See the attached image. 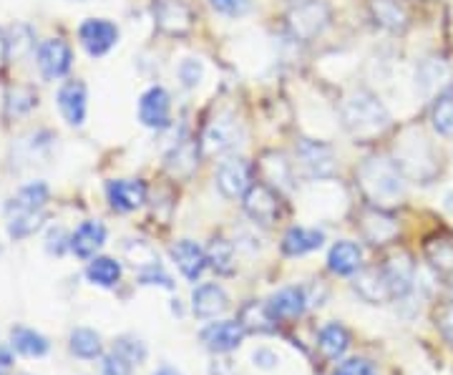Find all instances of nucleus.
<instances>
[{"mask_svg":"<svg viewBox=\"0 0 453 375\" xmlns=\"http://www.w3.org/2000/svg\"><path fill=\"white\" fill-rule=\"evenodd\" d=\"M202 343L207 350L222 356V353H232L237 350L244 338V327L240 320H219V323H211L202 330Z\"/></svg>","mask_w":453,"mask_h":375,"instance_id":"nucleus-10","label":"nucleus"},{"mask_svg":"<svg viewBox=\"0 0 453 375\" xmlns=\"http://www.w3.org/2000/svg\"><path fill=\"white\" fill-rule=\"evenodd\" d=\"M217 187L226 199H237L247 195L252 187V169L244 159H226L217 169Z\"/></svg>","mask_w":453,"mask_h":375,"instance_id":"nucleus-11","label":"nucleus"},{"mask_svg":"<svg viewBox=\"0 0 453 375\" xmlns=\"http://www.w3.org/2000/svg\"><path fill=\"white\" fill-rule=\"evenodd\" d=\"M86 278L98 287H113L121 279V264L111 257H94L86 267Z\"/></svg>","mask_w":453,"mask_h":375,"instance_id":"nucleus-31","label":"nucleus"},{"mask_svg":"<svg viewBox=\"0 0 453 375\" xmlns=\"http://www.w3.org/2000/svg\"><path fill=\"white\" fill-rule=\"evenodd\" d=\"M106 196L116 212H134L146 202V187L139 180H116L106 184Z\"/></svg>","mask_w":453,"mask_h":375,"instance_id":"nucleus-14","label":"nucleus"},{"mask_svg":"<svg viewBox=\"0 0 453 375\" xmlns=\"http://www.w3.org/2000/svg\"><path fill=\"white\" fill-rule=\"evenodd\" d=\"M71 61H73V53L58 38L41 43V49H38V68H41V73L46 79H61V76H65L68 68H71Z\"/></svg>","mask_w":453,"mask_h":375,"instance_id":"nucleus-15","label":"nucleus"},{"mask_svg":"<svg viewBox=\"0 0 453 375\" xmlns=\"http://www.w3.org/2000/svg\"><path fill=\"white\" fill-rule=\"evenodd\" d=\"M11 341H13L11 345L26 358H43L49 353V341L31 327H13Z\"/></svg>","mask_w":453,"mask_h":375,"instance_id":"nucleus-29","label":"nucleus"},{"mask_svg":"<svg viewBox=\"0 0 453 375\" xmlns=\"http://www.w3.org/2000/svg\"><path fill=\"white\" fill-rule=\"evenodd\" d=\"M172 114V101L162 86H151L139 101V119L149 129H164L169 124Z\"/></svg>","mask_w":453,"mask_h":375,"instance_id":"nucleus-13","label":"nucleus"},{"mask_svg":"<svg viewBox=\"0 0 453 375\" xmlns=\"http://www.w3.org/2000/svg\"><path fill=\"white\" fill-rule=\"evenodd\" d=\"M154 375H179L177 371H174V368H169V365H164L162 371H157V373Z\"/></svg>","mask_w":453,"mask_h":375,"instance_id":"nucleus-47","label":"nucleus"},{"mask_svg":"<svg viewBox=\"0 0 453 375\" xmlns=\"http://www.w3.org/2000/svg\"><path fill=\"white\" fill-rule=\"evenodd\" d=\"M431 119H434V129L441 136H453V94L438 96Z\"/></svg>","mask_w":453,"mask_h":375,"instance_id":"nucleus-36","label":"nucleus"},{"mask_svg":"<svg viewBox=\"0 0 453 375\" xmlns=\"http://www.w3.org/2000/svg\"><path fill=\"white\" fill-rule=\"evenodd\" d=\"M325 242V234L320 229H308V227H290L282 237V252L288 257H303L308 252L320 249Z\"/></svg>","mask_w":453,"mask_h":375,"instance_id":"nucleus-25","label":"nucleus"},{"mask_svg":"<svg viewBox=\"0 0 453 375\" xmlns=\"http://www.w3.org/2000/svg\"><path fill=\"white\" fill-rule=\"evenodd\" d=\"M395 164L403 172V177L411 180L428 181L438 172L436 154L431 144L426 142V136L418 131H411L401 144V151L395 154Z\"/></svg>","mask_w":453,"mask_h":375,"instance_id":"nucleus-4","label":"nucleus"},{"mask_svg":"<svg viewBox=\"0 0 453 375\" xmlns=\"http://www.w3.org/2000/svg\"><path fill=\"white\" fill-rule=\"evenodd\" d=\"M242 199L244 212L250 214V219L257 222V225L270 227V225H275L277 219H280V214H282L280 196H277L275 189L267 187V184H252Z\"/></svg>","mask_w":453,"mask_h":375,"instance_id":"nucleus-6","label":"nucleus"},{"mask_svg":"<svg viewBox=\"0 0 453 375\" xmlns=\"http://www.w3.org/2000/svg\"><path fill=\"white\" fill-rule=\"evenodd\" d=\"M71 353L83 360H94L101 356V338L88 327H79L71 333Z\"/></svg>","mask_w":453,"mask_h":375,"instance_id":"nucleus-33","label":"nucleus"},{"mask_svg":"<svg viewBox=\"0 0 453 375\" xmlns=\"http://www.w3.org/2000/svg\"><path fill=\"white\" fill-rule=\"evenodd\" d=\"M0 365H11V353L0 345Z\"/></svg>","mask_w":453,"mask_h":375,"instance_id":"nucleus-46","label":"nucleus"},{"mask_svg":"<svg viewBox=\"0 0 453 375\" xmlns=\"http://www.w3.org/2000/svg\"><path fill=\"white\" fill-rule=\"evenodd\" d=\"M192 310L202 320H214L229 310V295L219 285H202L192 295Z\"/></svg>","mask_w":453,"mask_h":375,"instance_id":"nucleus-17","label":"nucleus"},{"mask_svg":"<svg viewBox=\"0 0 453 375\" xmlns=\"http://www.w3.org/2000/svg\"><path fill=\"white\" fill-rule=\"evenodd\" d=\"M342 124L356 139H372L390 126L388 109L371 91H356L342 101Z\"/></svg>","mask_w":453,"mask_h":375,"instance_id":"nucleus-2","label":"nucleus"},{"mask_svg":"<svg viewBox=\"0 0 453 375\" xmlns=\"http://www.w3.org/2000/svg\"><path fill=\"white\" fill-rule=\"evenodd\" d=\"M240 323H242L244 333H275V318L267 310V302H247L240 312Z\"/></svg>","mask_w":453,"mask_h":375,"instance_id":"nucleus-28","label":"nucleus"},{"mask_svg":"<svg viewBox=\"0 0 453 375\" xmlns=\"http://www.w3.org/2000/svg\"><path fill=\"white\" fill-rule=\"evenodd\" d=\"M371 8L375 20H378L383 28L403 31L405 26H408V13H405V8L398 0H372Z\"/></svg>","mask_w":453,"mask_h":375,"instance_id":"nucleus-30","label":"nucleus"},{"mask_svg":"<svg viewBox=\"0 0 453 375\" xmlns=\"http://www.w3.org/2000/svg\"><path fill=\"white\" fill-rule=\"evenodd\" d=\"M58 109L71 126H81L86 119V86L81 81H65L58 88Z\"/></svg>","mask_w":453,"mask_h":375,"instance_id":"nucleus-21","label":"nucleus"},{"mask_svg":"<svg viewBox=\"0 0 453 375\" xmlns=\"http://www.w3.org/2000/svg\"><path fill=\"white\" fill-rule=\"evenodd\" d=\"M335 375H378V371L368 358H350L340 363L335 368Z\"/></svg>","mask_w":453,"mask_h":375,"instance_id":"nucleus-39","label":"nucleus"},{"mask_svg":"<svg viewBox=\"0 0 453 375\" xmlns=\"http://www.w3.org/2000/svg\"><path fill=\"white\" fill-rule=\"evenodd\" d=\"M38 103V98L33 91L28 88H16V91H11V96H8V111L11 114H26L28 109H33Z\"/></svg>","mask_w":453,"mask_h":375,"instance_id":"nucleus-38","label":"nucleus"},{"mask_svg":"<svg viewBox=\"0 0 453 375\" xmlns=\"http://www.w3.org/2000/svg\"><path fill=\"white\" fill-rule=\"evenodd\" d=\"M297 157V166L312 177V180H323V177H330L335 172V157H333V149L325 147L320 142H300V147L295 151Z\"/></svg>","mask_w":453,"mask_h":375,"instance_id":"nucleus-8","label":"nucleus"},{"mask_svg":"<svg viewBox=\"0 0 453 375\" xmlns=\"http://www.w3.org/2000/svg\"><path fill=\"white\" fill-rule=\"evenodd\" d=\"M360 232H363V237L371 242V245H386L390 240H395V234H398V222L390 217L386 210H368V212L363 214V219H360Z\"/></svg>","mask_w":453,"mask_h":375,"instance_id":"nucleus-18","label":"nucleus"},{"mask_svg":"<svg viewBox=\"0 0 453 375\" xmlns=\"http://www.w3.org/2000/svg\"><path fill=\"white\" fill-rule=\"evenodd\" d=\"M383 272H386V278H388L393 300H395V297L401 300V297H405V295H411V290H413V282H416V267H413V262H411L408 255L390 257L388 264L383 267Z\"/></svg>","mask_w":453,"mask_h":375,"instance_id":"nucleus-23","label":"nucleus"},{"mask_svg":"<svg viewBox=\"0 0 453 375\" xmlns=\"http://www.w3.org/2000/svg\"><path fill=\"white\" fill-rule=\"evenodd\" d=\"M252 360H255V365H259V368H273L277 363V356L275 353H270V350H257V353L252 356Z\"/></svg>","mask_w":453,"mask_h":375,"instance_id":"nucleus-44","label":"nucleus"},{"mask_svg":"<svg viewBox=\"0 0 453 375\" xmlns=\"http://www.w3.org/2000/svg\"><path fill=\"white\" fill-rule=\"evenodd\" d=\"M79 38H81L83 49L88 50L91 56H106L119 41V28L113 26L111 20L88 18L79 28Z\"/></svg>","mask_w":453,"mask_h":375,"instance_id":"nucleus-9","label":"nucleus"},{"mask_svg":"<svg viewBox=\"0 0 453 375\" xmlns=\"http://www.w3.org/2000/svg\"><path fill=\"white\" fill-rule=\"evenodd\" d=\"M403 172L398 169V164L390 162L386 157H372L365 159L363 166L357 169V181L365 196L371 199L372 207L378 210H388L393 204H401L405 196Z\"/></svg>","mask_w":453,"mask_h":375,"instance_id":"nucleus-1","label":"nucleus"},{"mask_svg":"<svg viewBox=\"0 0 453 375\" xmlns=\"http://www.w3.org/2000/svg\"><path fill=\"white\" fill-rule=\"evenodd\" d=\"M46 202H49V187L43 181H33L28 187H23L5 207L8 234L16 240L31 237L46 217V212H43Z\"/></svg>","mask_w":453,"mask_h":375,"instance_id":"nucleus-3","label":"nucleus"},{"mask_svg":"<svg viewBox=\"0 0 453 375\" xmlns=\"http://www.w3.org/2000/svg\"><path fill=\"white\" fill-rule=\"evenodd\" d=\"M318 348L327 360H340L350 348V333L340 323H327L318 335Z\"/></svg>","mask_w":453,"mask_h":375,"instance_id":"nucleus-27","label":"nucleus"},{"mask_svg":"<svg viewBox=\"0 0 453 375\" xmlns=\"http://www.w3.org/2000/svg\"><path fill=\"white\" fill-rule=\"evenodd\" d=\"M166 169L174 177H189L196 169V144L192 142H179L166 157Z\"/></svg>","mask_w":453,"mask_h":375,"instance_id":"nucleus-32","label":"nucleus"},{"mask_svg":"<svg viewBox=\"0 0 453 375\" xmlns=\"http://www.w3.org/2000/svg\"><path fill=\"white\" fill-rule=\"evenodd\" d=\"M327 267H330V272L342 275V278L356 275L357 270L363 267V252H360V247L356 242H348V240L335 242V245L330 247V252H327Z\"/></svg>","mask_w":453,"mask_h":375,"instance_id":"nucleus-24","label":"nucleus"},{"mask_svg":"<svg viewBox=\"0 0 453 375\" xmlns=\"http://www.w3.org/2000/svg\"><path fill=\"white\" fill-rule=\"evenodd\" d=\"M113 353H119L121 358H127L131 365H142L146 360V345L139 338H131V335H121L116 345H113Z\"/></svg>","mask_w":453,"mask_h":375,"instance_id":"nucleus-37","label":"nucleus"},{"mask_svg":"<svg viewBox=\"0 0 453 375\" xmlns=\"http://www.w3.org/2000/svg\"><path fill=\"white\" fill-rule=\"evenodd\" d=\"M418 83H421V88L428 94L434 86H441V83L449 81V65L443 64L441 58H428L426 64L421 65V71H418Z\"/></svg>","mask_w":453,"mask_h":375,"instance_id":"nucleus-35","label":"nucleus"},{"mask_svg":"<svg viewBox=\"0 0 453 375\" xmlns=\"http://www.w3.org/2000/svg\"><path fill=\"white\" fill-rule=\"evenodd\" d=\"M356 293L371 302V305H383L393 300V293H390L388 278L383 272V267H360L356 272V282H353Z\"/></svg>","mask_w":453,"mask_h":375,"instance_id":"nucleus-12","label":"nucleus"},{"mask_svg":"<svg viewBox=\"0 0 453 375\" xmlns=\"http://www.w3.org/2000/svg\"><path fill=\"white\" fill-rule=\"evenodd\" d=\"M211 8L214 11H219L222 16H244L247 11H250V5H252V0H210Z\"/></svg>","mask_w":453,"mask_h":375,"instance_id":"nucleus-42","label":"nucleus"},{"mask_svg":"<svg viewBox=\"0 0 453 375\" xmlns=\"http://www.w3.org/2000/svg\"><path fill=\"white\" fill-rule=\"evenodd\" d=\"M327 18L330 11L323 0H308V3H300L295 11L290 13V31L295 38L300 41H310L315 38L318 33H323L327 26Z\"/></svg>","mask_w":453,"mask_h":375,"instance_id":"nucleus-7","label":"nucleus"},{"mask_svg":"<svg viewBox=\"0 0 453 375\" xmlns=\"http://www.w3.org/2000/svg\"><path fill=\"white\" fill-rule=\"evenodd\" d=\"M157 23L169 33H187L192 28V13L179 0H159L157 3Z\"/></svg>","mask_w":453,"mask_h":375,"instance_id":"nucleus-26","label":"nucleus"},{"mask_svg":"<svg viewBox=\"0 0 453 375\" xmlns=\"http://www.w3.org/2000/svg\"><path fill=\"white\" fill-rule=\"evenodd\" d=\"M5 58H8V38L0 31V68L5 64Z\"/></svg>","mask_w":453,"mask_h":375,"instance_id":"nucleus-45","label":"nucleus"},{"mask_svg":"<svg viewBox=\"0 0 453 375\" xmlns=\"http://www.w3.org/2000/svg\"><path fill=\"white\" fill-rule=\"evenodd\" d=\"M423 255L431 262V267L441 275H453V234L451 232H436L426 240Z\"/></svg>","mask_w":453,"mask_h":375,"instance_id":"nucleus-22","label":"nucleus"},{"mask_svg":"<svg viewBox=\"0 0 453 375\" xmlns=\"http://www.w3.org/2000/svg\"><path fill=\"white\" fill-rule=\"evenodd\" d=\"M106 242V227L101 222H83L68 240V247L73 249V255H79L81 260H94L96 252Z\"/></svg>","mask_w":453,"mask_h":375,"instance_id":"nucleus-20","label":"nucleus"},{"mask_svg":"<svg viewBox=\"0 0 453 375\" xmlns=\"http://www.w3.org/2000/svg\"><path fill=\"white\" fill-rule=\"evenodd\" d=\"M131 371H134V365L127 358H121L119 353H109L104 358V375H131Z\"/></svg>","mask_w":453,"mask_h":375,"instance_id":"nucleus-43","label":"nucleus"},{"mask_svg":"<svg viewBox=\"0 0 453 375\" xmlns=\"http://www.w3.org/2000/svg\"><path fill=\"white\" fill-rule=\"evenodd\" d=\"M207 260H210V267H214L219 275H232L234 272V247L222 237H214L207 249Z\"/></svg>","mask_w":453,"mask_h":375,"instance_id":"nucleus-34","label":"nucleus"},{"mask_svg":"<svg viewBox=\"0 0 453 375\" xmlns=\"http://www.w3.org/2000/svg\"><path fill=\"white\" fill-rule=\"evenodd\" d=\"M242 124L232 114H222L217 116L210 126H207V131H204L202 149L210 157H214V154H226V151H232V149H237L242 144Z\"/></svg>","mask_w":453,"mask_h":375,"instance_id":"nucleus-5","label":"nucleus"},{"mask_svg":"<svg viewBox=\"0 0 453 375\" xmlns=\"http://www.w3.org/2000/svg\"><path fill=\"white\" fill-rule=\"evenodd\" d=\"M436 327L443 341L453 348V302H443L436 310Z\"/></svg>","mask_w":453,"mask_h":375,"instance_id":"nucleus-40","label":"nucleus"},{"mask_svg":"<svg viewBox=\"0 0 453 375\" xmlns=\"http://www.w3.org/2000/svg\"><path fill=\"white\" fill-rule=\"evenodd\" d=\"M172 257L177 262L179 272L189 279V282H196V279L204 275V270L210 267L207 252L196 245V242H192V240H181V242L172 247Z\"/></svg>","mask_w":453,"mask_h":375,"instance_id":"nucleus-16","label":"nucleus"},{"mask_svg":"<svg viewBox=\"0 0 453 375\" xmlns=\"http://www.w3.org/2000/svg\"><path fill=\"white\" fill-rule=\"evenodd\" d=\"M202 73H204V68H202V64L196 58H187L179 65V79H181V83L187 88H195L196 83L202 81Z\"/></svg>","mask_w":453,"mask_h":375,"instance_id":"nucleus-41","label":"nucleus"},{"mask_svg":"<svg viewBox=\"0 0 453 375\" xmlns=\"http://www.w3.org/2000/svg\"><path fill=\"white\" fill-rule=\"evenodd\" d=\"M308 308V295L303 287H285L267 300V310L275 320H297Z\"/></svg>","mask_w":453,"mask_h":375,"instance_id":"nucleus-19","label":"nucleus"}]
</instances>
